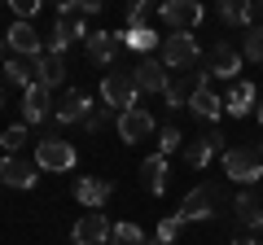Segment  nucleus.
Instances as JSON below:
<instances>
[{
	"label": "nucleus",
	"instance_id": "1",
	"mask_svg": "<svg viewBox=\"0 0 263 245\" xmlns=\"http://www.w3.org/2000/svg\"><path fill=\"white\" fill-rule=\"evenodd\" d=\"M88 35H92V31L84 27V9H79V0H66L62 9H57L53 35H48V53H57V57H62L66 48L75 44V39H84V44H88Z\"/></svg>",
	"mask_w": 263,
	"mask_h": 245
},
{
	"label": "nucleus",
	"instance_id": "2",
	"mask_svg": "<svg viewBox=\"0 0 263 245\" xmlns=\"http://www.w3.org/2000/svg\"><path fill=\"white\" fill-rule=\"evenodd\" d=\"M35 167L40 171H75L79 167V149L62 136H44L35 140Z\"/></svg>",
	"mask_w": 263,
	"mask_h": 245
},
{
	"label": "nucleus",
	"instance_id": "3",
	"mask_svg": "<svg viewBox=\"0 0 263 245\" xmlns=\"http://www.w3.org/2000/svg\"><path fill=\"white\" fill-rule=\"evenodd\" d=\"M224 175L233 179V184H259L263 179V158L254 149H246V145H233V149H224Z\"/></svg>",
	"mask_w": 263,
	"mask_h": 245
},
{
	"label": "nucleus",
	"instance_id": "4",
	"mask_svg": "<svg viewBox=\"0 0 263 245\" xmlns=\"http://www.w3.org/2000/svg\"><path fill=\"white\" fill-rule=\"evenodd\" d=\"M197 57H202V48H197V39L189 35V31H171L167 39H162V66L171 70V75H180V70H193Z\"/></svg>",
	"mask_w": 263,
	"mask_h": 245
},
{
	"label": "nucleus",
	"instance_id": "5",
	"mask_svg": "<svg viewBox=\"0 0 263 245\" xmlns=\"http://www.w3.org/2000/svg\"><path fill=\"white\" fill-rule=\"evenodd\" d=\"M136 84H132V70H110V75L101 79V101H105V110H114V114H127V110H136Z\"/></svg>",
	"mask_w": 263,
	"mask_h": 245
},
{
	"label": "nucleus",
	"instance_id": "6",
	"mask_svg": "<svg viewBox=\"0 0 263 245\" xmlns=\"http://www.w3.org/2000/svg\"><path fill=\"white\" fill-rule=\"evenodd\" d=\"M215 206H219L215 184H197L193 193H184L176 219H180V223H206V219H215Z\"/></svg>",
	"mask_w": 263,
	"mask_h": 245
},
{
	"label": "nucleus",
	"instance_id": "7",
	"mask_svg": "<svg viewBox=\"0 0 263 245\" xmlns=\"http://www.w3.org/2000/svg\"><path fill=\"white\" fill-rule=\"evenodd\" d=\"M202 88H211V75L193 66V70H180V75H171V84H167V92H162V96H167L171 110H184V105L193 101Z\"/></svg>",
	"mask_w": 263,
	"mask_h": 245
},
{
	"label": "nucleus",
	"instance_id": "8",
	"mask_svg": "<svg viewBox=\"0 0 263 245\" xmlns=\"http://www.w3.org/2000/svg\"><path fill=\"white\" fill-rule=\"evenodd\" d=\"M119 140L123 145H136V140H149V136H158V122H154V114L145 110V105H136V110L119 114Z\"/></svg>",
	"mask_w": 263,
	"mask_h": 245
},
{
	"label": "nucleus",
	"instance_id": "9",
	"mask_svg": "<svg viewBox=\"0 0 263 245\" xmlns=\"http://www.w3.org/2000/svg\"><path fill=\"white\" fill-rule=\"evenodd\" d=\"M132 84H136V92H167L171 75H167V66H162V57H141V62L132 66Z\"/></svg>",
	"mask_w": 263,
	"mask_h": 245
},
{
	"label": "nucleus",
	"instance_id": "10",
	"mask_svg": "<svg viewBox=\"0 0 263 245\" xmlns=\"http://www.w3.org/2000/svg\"><path fill=\"white\" fill-rule=\"evenodd\" d=\"M35 171H40L35 162L18 158V153H5V158H0V184H9V189H35L40 184Z\"/></svg>",
	"mask_w": 263,
	"mask_h": 245
},
{
	"label": "nucleus",
	"instance_id": "11",
	"mask_svg": "<svg viewBox=\"0 0 263 245\" xmlns=\"http://www.w3.org/2000/svg\"><path fill=\"white\" fill-rule=\"evenodd\" d=\"M158 13H162V22H167L171 31H193L197 22L206 18V9H202L197 0H167Z\"/></svg>",
	"mask_w": 263,
	"mask_h": 245
},
{
	"label": "nucleus",
	"instance_id": "12",
	"mask_svg": "<svg viewBox=\"0 0 263 245\" xmlns=\"http://www.w3.org/2000/svg\"><path fill=\"white\" fill-rule=\"evenodd\" d=\"M70 241L75 245H110V219L101 210H88L75 228H70Z\"/></svg>",
	"mask_w": 263,
	"mask_h": 245
},
{
	"label": "nucleus",
	"instance_id": "13",
	"mask_svg": "<svg viewBox=\"0 0 263 245\" xmlns=\"http://www.w3.org/2000/svg\"><path fill=\"white\" fill-rule=\"evenodd\" d=\"M219 149H224V136H219L215 127H206V132H202V136H193V140L184 145V162H189V167H193V171H202V167H206V162L215 158Z\"/></svg>",
	"mask_w": 263,
	"mask_h": 245
},
{
	"label": "nucleus",
	"instance_id": "14",
	"mask_svg": "<svg viewBox=\"0 0 263 245\" xmlns=\"http://www.w3.org/2000/svg\"><path fill=\"white\" fill-rule=\"evenodd\" d=\"M110 197H114V184H110V179H97V175H79L75 179V201H79V206L101 210Z\"/></svg>",
	"mask_w": 263,
	"mask_h": 245
},
{
	"label": "nucleus",
	"instance_id": "15",
	"mask_svg": "<svg viewBox=\"0 0 263 245\" xmlns=\"http://www.w3.org/2000/svg\"><path fill=\"white\" fill-rule=\"evenodd\" d=\"M53 114H57V105H53V92H48V88L31 84L27 92H22V122H44V118H53Z\"/></svg>",
	"mask_w": 263,
	"mask_h": 245
},
{
	"label": "nucleus",
	"instance_id": "16",
	"mask_svg": "<svg viewBox=\"0 0 263 245\" xmlns=\"http://www.w3.org/2000/svg\"><path fill=\"white\" fill-rule=\"evenodd\" d=\"M9 48H13L18 57H31V62H35V57L44 53V35H40L31 22H18V18H13V22H9Z\"/></svg>",
	"mask_w": 263,
	"mask_h": 245
},
{
	"label": "nucleus",
	"instance_id": "17",
	"mask_svg": "<svg viewBox=\"0 0 263 245\" xmlns=\"http://www.w3.org/2000/svg\"><path fill=\"white\" fill-rule=\"evenodd\" d=\"M119 31H92L88 35V44H84V53H88V62L92 66H110L114 57H119Z\"/></svg>",
	"mask_w": 263,
	"mask_h": 245
},
{
	"label": "nucleus",
	"instance_id": "18",
	"mask_svg": "<svg viewBox=\"0 0 263 245\" xmlns=\"http://www.w3.org/2000/svg\"><path fill=\"white\" fill-rule=\"evenodd\" d=\"M241 62H246V57L237 53L233 44H224V39H219V44L211 48V57H206V75H219V79H237Z\"/></svg>",
	"mask_w": 263,
	"mask_h": 245
},
{
	"label": "nucleus",
	"instance_id": "19",
	"mask_svg": "<svg viewBox=\"0 0 263 245\" xmlns=\"http://www.w3.org/2000/svg\"><path fill=\"white\" fill-rule=\"evenodd\" d=\"M31 66H35V84L48 88V92L66 84V57H57V53H48V48H44V53H40Z\"/></svg>",
	"mask_w": 263,
	"mask_h": 245
},
{
	"label": "nucleus",
	"instance_id": "20",
	"mask_svg": "<svg viewBox=\"0 0 263 245\" xmlns=\"http://www.w3.org/2000/svg\"><path fill=\"white\" fill-rule=\"evenodd\" d=\"M233 210H237V223H241V228H254V232L263 228V193H259V189H246V193H237Z\"/></svg>",
	"mask_w": 263,
	"mask_h": 245
},
{
	"label": "nucleus",
	"instance_id": "21",
	"mask_svg": "<svg viewBox=\"0 0 263 245\" xmlns=\"http://www.w3.org/2000/svg\"><path fill=\"white\" fill-rule=\"evenodd\" d=\"M88 114H92V101H88V92H79V88H70V92L62 96V105H57V114H53V122H84Z\"/></svg>",
	"mask_w": 263,
	"mask_h": 245
},
{
	"label": "nucleus",
	"instance_id": "22",
	"mask_svg": "<svg viewBox=\"0 0 263 245\" xmlns=\"http://www.w3.org/2000/svg\"><path fill=\"white\" fill-rule=\"evenodd\" d=\"M119 44L132 48V53H141V57H154V48H162V35H158L154 27H136V31L123 27V31H119Z\"/></svg>",
	"mask_w": 263,
	"mask_h": 245
},
{
	"label": "nucleus",
	"instance_id": "23",
	"mask_svg": "<svg viewBox=\"0 0 263 245\" xmlns=\"http://www.w3.org/2000/svg\"><path fill=\"white\" fill-rule=\"evenodd\" d=\"M259 105V92H254V84H233L224 96V114H233V118H246V114Z\"/></svg>",
	"mask_w": 263,
	"mask_h": 245
},
{
	"label": "nucleus",
	"instance_id": "24",
	"mask_svg": "<svg viewBox=\"0 0 263 245\" xmlns=\"http://www.w3.org/2000/svg\"><path fill=\"white\" fill-rule=\"evenodd\" d=\"M141 175H145V189H149L154 197L167 193V158H162V153H149V158H145Z\"/></svg>",
	"mask_w": 263,
	"mask_h": 245
},
{
	"label": "nucleus",
	"instance_id": "25",
	"mask_svg": "<svg viewBox=\"0 0 263 245\" xmlns=\"http://www.w3.org/2000/svg\"><path fill=\"white\" fill-rule=\"evenodd\" d=\"M189 110L197 114L202 122H219V114H224V96L219 92H211V88H202V92L189 101Z\"/></svg>",
	"mask_w": 263,
	"mask_h": 245
},
{
	"label": "nucleus",
	"instance_id": "26",
	"mask_svg": "<svg viewBox=\"0 0 263 245\" xmlns=\"http://www.w3.org/2000/svg\"><path fill=\"white\" fill-rule=\"evenodd\" d=\"M5 79H9V88H22V92H27V88L35 84V66H31L27 57H9V62H5Z\"/></svg>",
	"mask_w": 263,
	"mask_h": 245
},
{
	"label": "nucleus",
	"instance_id": "27",
	"mask_svg": "<svg viewBox=\"0 0 263 245\" xmlns=\"http://www.w3.org/2000/svg\"><path fill=\"white\" fill-rule=\"evenodd\" d=\"M110 241L114 245H149V236H145L136 223H114L110 228Z\"/></svg>",
	"mask_w": 263,
	"mask_h": 245
},
{
	"label": "nucleus",
	"instance_id": "28",
	"mask_svg": "<svg viewBox=\"0 0 263 245\" xmlns=\"http://www.w3.org/2000/svg\"><path fill=\"white\" fill-rule=\"evenodd\" d=\"M184 136H180V127H158V153H162V158H171V153H180V149H184Z\"/></svg>",
	"mask_w": 263,
	"mask_h": 245
},
{
	"label": "nucleus",
	"instance_id": "29",
	"mask_svg": "<svg viewBox=\"0 0 263 245\" xmlns=\"http://www.w3.org/2000/svg\"><path fill=\"white\" fill-rule=\"evenodd\" d=\"M241 57H246V62H263V27H250V31H246Z\"/></svg>",
	"mask_w": 263,
	"mask_h": 245
},
{
	"label": "nucleus",
	"instance_id": "30",
	"mask_svg": "<svg viewBox=\"0 0 263 245\" xmlns=\"http://www.w3.org/2000/svg\"><path fill=\"white\" fill-rule=\"evenodd\" d=\"M180 228H184V223H180L176 215H167L158 228H154V241H158V245H176L180 241Z\"/></svg>",
	"mask_w": 263,
	"mask_h": 245
},
{
	"label": "nucleus",
	"instance_id": "31",
	"mask_svg": "<svg viewBox=\"0 0 263 245\" xmlns=\"http://www.w3.org/2000/svg\"><path fill=\"white\" fill-rule=\"evenodd\" d=\"M0 145H5V153H18L22 145H27V122H18V127H5V132H0Z\"/></svg>",
	"mask_w": 263,
	"mask_h": 245
},
{
	"label": "nucleus",
	"instance_id": "32",
	"mask_svg": "<svg viewBox=\"0 0 263 245\" xmlns=\"http://www.w3.org/2000/svg\"><path fill=\"white\" fill-rule=\"evenodd\" d=\"M219 18L233 22V27H246V5L241 0H224V5H219Z\"/></svg>",
	"mask_w": 263,
	"mask_h": 245
},
{
	"label": "nucleus",
	"instance_id": "33",
	"mask_svg": "<svg viewBox=\"0 0 263 245\" xmlns=\"http://www.w3.org/2000/svg\"><path fill=\"white\" fill-rule=\"evenodd\" d=\"M110 118H114V110H92V114L84 118V132H88V136H97V132H101V127H105Z\"/></svg>",
	"mask_w": 263,
	"mask_h": 245
},
{
	"label": "nucleus",
	"instance_id": "34",
	"mask_svg": "<svg viewBox=\"0 0 263 245\" xmlns=\"http://www.w3.org/2000/svg\"><path fill=\"white\" fill-rule=\"evenodd\" d=\"M263 27V0H246V31Z\"/></svg>",
	"mask_w": 263,
	"mask_h": 245
},
{
	"label": "nucleus",
	"instance_id": "35",
	"mask_svg": "<svg viewBox=\"0 0 263 245\" xmlns=\"http://www.w3.org/2000/svg\"><path fill=\"white\" fill-rule=\"evenodd\" d=\"M9 9L18 13V22H31V13L40 9V0H9Z\"/></svg>",
	"mask_w": 263,
	"mask_h": 245
},
{
	"label": "nucleus",
	"instance_id": "36",
	"mask_svg": "<svg viewBox=\"0 0 263 245\" xmlns=\"http://www.w3.org/2000/svg\"><path fill=\"white\" fill-rule=\"evenodd\" d=\"M145 18H149V5H132V9H127V31L145 27Z\"/></svg>",
	"mask_w": 263,
	"mask_h": 245
},
{
	"label": "nucleus",
	"instance_id": "37",
	"mask_svg": "<svg viewBox=\"0 0 263 245\" xmlns=\"http://www.w3.org/2000/svg\"><path fill=\"white\" fill-rule=\"evenodd\" d=\"M79 9H84V18H92V13H101V0H79Z\"/></svg>",
	"mask_w": 263,
	"mask_h": 245
},
{
	"label": "nucleus",
	"instance_id": "38",
	"mask_svg": "<svg viewBox=\"0 0 263 245\" xmlns=\"http://www.w3.org/2000/svg\"><path fill=\"white\" fill-rule=\"evenodd\" d=\"M233 245H263L259 236H241V241H233Z\"/></svg>",
	"mask_w": 263,
	"mask_h": 245
},
{
	"label": "nucleus",
	"instance_id": "39",
	"mask_svg": "<svg viewBox=\"0 0 263 245\" xmlns=\"http://www.w3.org/2000/svg\"><path fill=\"white\" fill-rule=\"evenodd\" d=\"M254 114H259V122H263V96H259V105H254Z\"/></svg>",
	"mask_w": 263,
	"mask_h": 245
},
{
	"label": "nucleus",
	"instance_id": "40",
	"mask_svg": "<svg viewBox=\"0 0 263 245\" xmlns=\"http://www.w3.org/2000/svg\"><path fill=\"white\" fill-rule=\"evenodd\" d=\"M0 66H5V39H0Z\"/></svg>",
	"mask_w": 263,
	"mask_h": 245
},
{
	"label": "nucleus",
	"instance_id": "41",
	"mask_svg": "<svg viewBox=\"0 0 263 245\" xmlns=\"http://www.w3.org/2000/svg\"><path fill=\"white\" fill-rule=\"evenodd\" d=\"M259 158H263V140H259Z\"/></svg>",
	"mask_w": 263,
	"mask_h": 245
},
{
	"label": "nucleus",
	"instance_id": "42",
	"mask_svg": "<svg viewBox=\"0 0 263 245\" xmlns=\"http://www.w3.org/2000/svg\"><path fill=\"white\" fill-rule=\"evenodd\" d=\"M0 101H5V88H0Z\"/></svg>",
	"mask_w": 263,
	"mask_h": 245
},
{
	"label": "nucleus",
	"instance_id": "43",
	"mask_svg": "<svg viewBox=\"0 0 263 245\" xmlns=\"http://www.w3.org/2000/svg\"><path fill=\"white\" fill-rule=\"evenodd\" d=\"M259 241H263V228H259Z\"/></svg>",
	"mask_w": 263,
	"mask_h": 245
}]
</instances>
